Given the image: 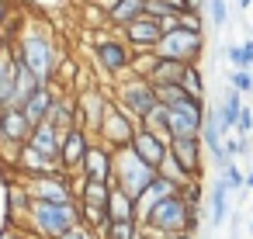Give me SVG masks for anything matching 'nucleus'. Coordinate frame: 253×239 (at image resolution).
<instances>
[{
  "label": "nucleus",
  "instance_id": "f257e3e1",
  "mask_svg": "<svg viewBox=\"0 0 253 239\" xmlns=\"http://www.w3.org/2000/svg\"><path fill=\"white\" fill-rule=\"evenodd\" d=\"M14 56L25 59V63L35 70V77H39L42 83H56V70H59V42H56V35H52L45 25L28 21V25L21 28L18 42H14Z\"/></svg>",
  "mask_w": 253,
  "mask_h": 239
},
{
  "label": "nucleus",
  "instance_id": "f03ea898",
  "mask_svg": "<svg viewBox=\"0 0 253 239\" xmlns=\"http://www.w3.org/2000/svg\"><path fill=\"white\" fill-rule=\"evenodd\" d=\"M142 236H167V232H194L201 225V208H191L180 191L177 194H167L163 201H156L142 218Z\"/></svg>",
  "mask_w": 253,
  "mask_h": 239
},
{
  "label": "nucleus",
  "instance_id": "7ed1b4c3",
  "mask_svg": "<svg viewBox=\"0 0 253 239\" xmlns=\"http://www.w3.org/2000/svg\"><path fill=\"white\" fill-rule=\"evenodd\" d=\"M73 225H80V201H32L25 229L35 239H59L63 232H70Z\"/></svg>",
  "mask_w": 253,
  "mask_h": 239
},
{
  "label": "nucleus",
  "instance_id": "20e7f679",
  "mask_svg": "<svg viewBox=\"0 0 253 239\" xmlns=\"http://www.w3.org/2000/svg\"><path fill=\"white\" fill-rule=\"evenodd\" d=\"M115 87H111V97H115V104H122L132 118H146L156 104H160V94H156V87L146 80V77H132V73H125V77H118V80H111Z\"/></svg>",
  "mask_w": 253,
  "mask_h": 239
},
{
  "label": "nucleus",
  "instance_id": "39448f33",
  "mask_svg": "<svg viewBox=\"0 0 253 239\" xmlns=\"http://www.w3.org/2000/svg\"><path fill=\"white\" fill-rule=\"evenodd\" d=\"M153 177H156V166H149L146 159H139V156L132 153V146L115 149V156H111V184H115V187H122L125 194L139 198L142 187H146Z\"/></svg>",
  "mask_w": 253,
  "mask_h": 239
},
{
  "label": "nucleus",
  "instance_id": "423d86ee",
  "mask_svg": "<svg viewBox=\"0 0 253 239\" xmlns=\"http://www.w3.org/2000/svg\"><path fill=\"white\" fill-rule=\"evenodd\" d=\"M132 52H135V49H132L122 35H108V32H97V35H94V63H97V70H101L108 80H118V77L128 73Z\"/></svg>",
  "mask_w": 253,
  "mask_h": 239
},
{
  "label": "nucleus",
  "instance_id": "0eeeda50",
  "mask_svg": "<svg viewBox=\"0 0 253 239\" xmlns=\"http://www.w3.org/2000/svg\"><path fill=\"white\" fill-rule=\"evenodd\" d=\"M201 52H205V32H191V28L163 32L156 42V56H167L177 63H198Z\"/></svg>",
  "mask_w": 253,
  "mask_h": 239
},
{
  "label": "nucleus",
  "instance_id": "6e6552de",
  "mask_svg": "<svg viewBox=\"0 0 253 239\" xmlns=\"http://www.w3.org/2000/svg\"><path fill=\"white\" fill-rule=\"evenodd\" d=\"M135 128H139V118H132V115H128L122 104H115V97H111V104H108V111H104L101 128L94 132V139L104 142L108 149H122V146L132 142Z\"/></svg>",
  "mask_w": 253,
  "mask_h": 239
},
{
  "label": "nucleus",
  "instance_id": "1a4fd4ad",
  "mask_svg": "<svg viewBox=\"0 0 253 239\" xmlns=\"http://www.w3.org/2000/svg\"><path fill=\"white\" fill-rule=\"evenodd\" d=\"M25 191L32 194V201H73V177L66 170H52V173H35L21 180Z\"/></svg>",
  "mask_w": 253,
  "mask_h": 239
},
{
  "label": "nucleus",
  "instance_id": "9d476101",
  "mask_svg": "<svg viewBox=\"0 0 253 239\" xmlns=\"http://www.w3.org/2000/svg\"><path fill=\"white\" fill-rule=\"evenodd\" d=\"M108 104H111V94H108L104 87H97V83L84 87V90L77 94V125L94 135V132L101 128V118H104Z\"/></svg>",
  "mask_w": 253,
  "mask_h": 239
},
{
  "label": "nucleus",
  "instance_id": "9b49d317",
  "mask_svg": "<svg viewBox=\"0 0 253 239\" xmlns=\"http://www.w3.org/2000/svg\"><path fill=\"white\" fill-rule=\"evenodd\" d=\"M90 142H94V135H90L87 128H80V125H73V128L63 132V142H59V166H63L70 177L80 173V163H84Z\"/></svg>",
  "mask_w": 253,
  "mask_h": 239
},
{
  "label": "nucleus",
  "instance_id": "f8f14e48",
  "mask_svg": "<svg viewBox=\"0 0 253 239\" xmlns=\"http://www.w3.org/2000/svg\"><path fill=\"white\" fill-rule=\"evenodd\" d=\"M201 146H205V153L211 156V163L215 166H222L225 159H229V153H225V128H222V121H218V104H211V108H205V115H201Z\"/></svg>",
  "mask_w": 253,
  "mask_h": 239
},
{
  "label": "nucleus",
  "instance_id": "ddd939ff",
  "mask_svg": "<svg viewBox=\"0 0 253 239\" xmlns=\"http://www.w3.org/2000/svg\"><path fill=\"white\" fill-rule=\"evenodd\" d=\"M132 153L139 156V159H146L149 166H160V159L170 153V139L167 135H160V132H153V128H146L142 121H139V128H135V135H132Z\"/></svg>",
  "mask_w": 253,
  "mask_h": 239
},
{
  "label": "nucleus",
  "instance_id": "4468645a",
  "mask_svg": "<svg viewBox=\"0 0 253 239\" xmlns=\"http://www.w3.org/2000/svg\"><path fill=\"white\" fill-rule=\"evenodd\" d=\"M118 35H122L132 49H156L163 28H160V21H156L153 14H139L135 21H128L125 28H118Z\"/></svg>",
  "mask_w": 253,
  "mask_h": 239
},
{
  "label": "nucleus",
  "instance_id": "2eb2a0df",
  "mask_svg": "<svg viewBox=\"0 0 253 239\" xmlns=\"http://www.w3.org/2000/svg\"><path fill=\"white\" fill-rule=\"evenodd\" d=\"M170 156H173L191 177H201V159H205L201 135H180V139H170Z\"/></svg>",
  "mask_w": 253,
  "mask_h": 239
},
{
  "label": "nucleus",
  "instance_id": "dca6fc26",
  "mask_svg": "<svg viewBox=\"0 0 253 239\" xmlns=\"http://www.w3.org/2000/svg\"><path fill=\"white\" fill-rule=\"evenodd\" d=\"M14 170H18L21 177H35V173H52V170H63V166H59L56 156L35 149L32 142H25V146L18 149V156H14Z\"/></svg>",
  "mask_w": 253,
  "mask_h": 239
},
{
  "label": "nucleus",
  "instance_id": "f3484780",
  "mask_svg": "<svg viewBox=\"0 0 253 239\" xmlns=\"http://www.w3.org/2000/svg\"><path fill=\"white\" fill-rule=\"evenodd\" d=\"M111 156H115V149H108L104 142L94 139L87 156H84V163H80V173L84 177H97V180H111Z\"/></svg>",
  "mask_w": 253,
  "mask_h": 239
},
{
  "label": "nucleus",
  "instance_id": "a211bd4d",
  "mask_svg": "<svg viewBox=\"0 0 253 239\" xmlns=\"http://www.w3.org/2000/svg\"><path fill=\"white\" fill-rule=\"evenodd\" d=\"M52 101H56V83H39V87L25 97L21 111H25V118H28L32 125H39V121H45V115H49Z\"/></svg>",
  "mask_w": 253,
  "mask_h": 239
},
{
  "label": "nucleus",
  "instance_id": "6ab92c4d",
  "mask_svg": "<svg viewBox=\"0 0 253 239\" xmlns=\"http://www.w3.org/2000/svg\"><path fill=\"white\" fill-rule=\"evenodd\" d=\"M167 108V104H163ZM201 115L205 111H187V108H167V135L180 139V135H198L201 132Z\"/></svg>",
  "mask_w": 253,
  "mask_h": 239
},
{
  "label": "nucleus",
  "instance_id": "aec40b11",
  "mask_svg": "<svg viewBox=\"0 0 253 239\" xmlns=\"http://www.w3.org/2000/svg\"><path fill=\"white\" fill-rule=\"evenodd\" d=\"M45 121H49V125H56L59 132L73 128V125H77V94H59V90H56V101H52V108H49Z\"/></svg>",
  "mask_w": 253,
  "mask_h": 239
},
{
  "label": "nucleus",
  "instance_id": "412c9836",
  "mask_svg": "<svg viewBox=\"0 0 253 239\" xmlns=\"http://www.w3.org/2000/svg\"><path fill=\"white\" fill-rule=\"evenodd\" d=\"M104 11H108V28L118 32L128 21H135L139 14H146V0H111Z\"/></svg>",
  "mask_w": 253,
  "mask_h": 239
},
{
  "label": "nucleus",
  "instance_id": "4be33fe9",
  "mask_svg": "<svg viewBox=\"0 0 253 239\" xmlns=\"http://www.w3.org/2000/svg\"><path fill=\"white\" fill-rule=\"evenodd\" d=\"M156 94H160V104H167V108L205 111V97H194V94H187L180 83H163V87H156Z\"/></svg>",
  "mask_w": 253,
  "mask_h": 239
},
{
  "label": "nucleus",
  "instance_id": "5701e85b",
  "mask_svg": "<svg viewBox=\"0 0 253 239\" xmlns=\"http://www.w3.org/2000/svg\"><path fill=\"white\" fill-rule=\"evenodd\" d=\"M14 45H0V108L14 104Z\"/></svg>",
  "mask_w": 253,
  "mask_h": 239
},
{
  "label": "nucleus",
  "instance_id": "b1692460",
  "mask_svg": "<svg viewBox=\"0 0 253 239\" xmlns=\"http://www.w3.org/2000/svg\"><path fill=\"white\" fill-rule=\"evenodd\" d=\"M28 208H32V194L25 191V184H7V222L11 225H25L28 218Z\"/></svg>",
  "mask_w": 253,
  "mask_h": 239
},
{
  "label": "nucleus",
  "instance_id": "393cba45",
  "mask_svg": "<svg viewBox=\"0 0 253 239\" xmlns=\"http://www.w3.org/2000/svg\"><path fill=\"white\" fill-rule=\"evenodd\" d=\"M28 142H32L35 149H42V153H49V156H56V159H59V142H63V132H59L56 125H49V121H39V125H32Z\"/></svg>",
  "mask_w": 253,
  "mask_h": 239
},
{
  "label": "nucleus",
  "instance_id": "a878e982",
  "mask_svg": "<svg viewBox=\"0 0 253 239\" xmlns=\"http://www.w3.org/2000/svg\"><path fill=\"white\" fill-rule=\"evenodd\" d=\"M208 225L211 229H218L222 222H225V215H229V187H225V180L218 177L215 184H211V191H208Z\"/></svg>",
  "mask_w": 253,
  "mask_h": 239
},
{
  "label": "nucleus",
  "instance_id": "bb28decb",
  "mask_svg": "<svg viewBox=\"0 0 253 239\" xmlns=\"http://www.w3.org/2000/svg\"><path fill=\"white\" fill-rule=\"evenodd\" d=\"M94 236L97 239H142V225L139 218H108V225Z\"/></svg>",
  "mask_w": 253,
  "mask_h": 239
},
{
  "label": "nucleus",
  "instance_id": "cd10ccee",
  "mask_svg": "<svg viewBox=\"0 0 253 239\" xmlns=\"http://www.w3.org/2000/svg\"><path fill=\"white\" fill-rule=\"evenodd\" d=\"M184 66L187 63H177V59H167V56H160L156 59V66H153V73L146 77L153 87H163V83H180V73H184Z\"/></svg>",
  "mask_w": 253,
  "mask_h": 239
},
{
  "label": "nucleus",
  "instance_id": "c85d7f7f",
  "mask_svg": "<svg viewBox=\"0 0 253 239\" xmlns=\"http://www.w3.org/2000/svg\"><path fill=\"white\" fill-rule=\"evenodd\" d=\"M239 111H243V94H239L236 87H225L222 104H218V121H222V128H225V132H232V128H236Z\"/></svg>",
  "mask_w": 253,
  "mask_h": 239
},
{
  "label": "nucleus",
  "instance_id": "c756f323",
  "mask_svg": "<svg viewBox=\"0 0 253 239\" xmlns=\"http://www.w3.org/2000/svg\"><path fill=\"white\" fill-rule=\"evenodd\" d=\"M108 218H139L135 215V198L125 194L115 184H111V194H108Z\"/></svg>",
  "mask_w": 253,
  "mask_h": 239
},
{
  "label": "nucleus",
  "instance_id": "7c9ffc66",
  "mask_svg": "<svg viewBox=\"0 0 253 239\" xmlns=\"http://www.w3.org/2000/svg\"><path fill=\"white\" fill-rule=\"evenodd\" d=\"M80 222L94 232H101L108 225V204H94V201H80Z\"/></svg>",
  "mask_w": 253,
  "mask_h": 239
},
{
  "label": "nucleus",
  "instance_id": "2f4dec72",
  "mask_svg": "<svg viewBox=\"0 0 253 239\" xmlns=\"http://www.w3.org/2000/svg\"><path fill=\"white\" fill-rule=\"evenodd\" d=\"M156 173H160V177H167V180H173L177 187H184V184L191 180V173H187V170H184V166H180V163H177V159H173L170 153H167V156L160 159V166H156Z\"/></svg>",
  "mask_w": 253,
  "mask_h": 239
},
{
  "label": "nucleus",
  "instance_id": "473e14b6",
  "mask_svg": "<svg viewBox=\"0 0 253 239\" xmlns=\"http://www.w3.org/2000/svg\"><path fill=\"white\" fill-rule=\"evenodd\" d=\"M180 87H184L187 94H194V97H205V77H201L198 63H187V66H184V73H180Z\"/></svg>",
  "mask_w": 253,
  "mask_h": 239
},
{
  "label": "nucleus",
  "instance_id": "72a5a7b5",
  "mask_svg": "<svg viewBox=\"0 0 253 239\" xmlns=\"http://www.w3.org/2000/svg\"><path fill=\"white\" fill-rule=\"evenodd\" d=\"M180 198H184L191 208H201V201H205V184H201V177H191V180L180 187Z\"/></svg>",
  "mask_w": 253,
  "mask_h": 239
},
{
  "label": "nucleus",
  "instance_id": "f704fd0d",
  "mask_svg": "<svg viewBox=\"0 0 253 239\" xmlns=\"http://www.w3.org/2000/svg\"><path fill=\"white\" fill-rule=\"evenodd\" d=\"M218 170H222V180H225V187H229V191H243V187H246V177H243V170H239L236 163H229V159H225Z\"/></svg>",
  "mask_w": 253,
  "mask_h": 239
},
{
  "label": "nucleus",
  "instance_id": "c9c22d12",
  "mask_svg": "<svg viewBox=\"0 0 253 239\" xmlns=\"http://www.w3.org/2000/svg\"><path fill=\"white\" fill-rule=\"evenodd\" d=\"M208 21L215 25V28H222L225 21H229V0H208Z\"/></svg>",
  "mask_w": 253,
  "mask_h": 239
},
{
  "label": "nucleus",
  "instance_id": "e433bc0d",
  "mask_svg": "<svg viewBox=\"0 0 253 239\" xmlns=\"http://www.w3.org/2000/svg\"><path fill=\"white\" fill-rule=\"evenodd\" d=\"M229 87H236L239 94H250L253 90V73L250 70H232L229 73Z\"/></svg>",
  "mask_w": 253,
  "mask_h": 239
},
{
  "label": "nucleus",
  "instance_id": "4c0bfd02",
  "mask_svg": "<svg viewBox=\"0 0 253 239\" xmlns=\"http://www.w3.org/2000/svg\"><path fill=\"white\" fill-rule=\"evenodd\" d=\"M236 135H250L253 132V111L243 104V111H239V118H236V128H232Z\"/></svg>",
  "mask_w": 253,
  "mask_h": 239
},
{
  "label": "nucleus",
  "instance_id": "58836bf2",
  "mask_svg": "<svg viewBox=\"0 0 253 239\" xmlns=\"http://www.w3.org/2000/svg\"><path fill=\"white\" fill-rule=\"evenodd\" d=\"M0 239H35V236H32L25 225H11V222H7L4 232H0Z\"/></svg>",
  "mask_w": 253,
  "mask_h": 239
},
{
  "label": "nucleus",
  "instance_id": "ea45409f",
  "mask_svg": "<svg viewBox=\"0 0 253 239\" xmlns=\"http://www.w3.org/2000/svg\"><path fill=\"white\" fill-rule=\"evenodd\" d=\"M59 239H94V229H87V225L80 222V225H73L70 232H63Z\"/></svg>",
  "mask_w": 253,
  "mask_h": 239
},
{
  "label": "nucleus",
  "instance_id": "a19ab883",
  "mask_svg": "<svg viewBox=\"0 0 253 239\" xmlns=\"http://www.w3.org/2000/svg\"><path fill=\"white\" fill-rule=\"evenodd\" d=\"M239 56H243V66H239V70H250V66H253V39H246V42L239 45Z\"/></svg>",
  "mask_w": 253,
  "mask_h": 239
},
{
  "label": "nucleus",
  "instance_id": "79ce46f5",
  "mask_svg": "<svg viewBox=\"0 0 253 239\" xmlns=\"http://www.w3.org/2000/svg\"><path fill=\"white\" fill-rule=\"evenodd\" d=\"M7 25H11V0H0V35L7 32Z\"/></svg>",
  "mask_w": 253,
  "mask_h": 239
},
{
  "label": "nucleus",
  "instance_id": "37998d69",
  "mask_svg": "<svg viewBox=\"0 0 253 239\" xmlns=\"http://www.w3.org/2000/svg\"><path fill=\"white\" fill-rule=\"evenodd\" d=\"M236 4H239V7H250V4H253V0H236Z\"/></svg>",
  "mask_w": 253,
  "mask_h": 239
},
{
  "label": "nucleus",
  "instance_id": "c03bdc74",
  "mask_svg": "<svg viewBox=\"0 0 253 239\" xmlns=\"http://www.w3.org/2000/svg\"><path fill=\"white\" fill-rule=\"evenodd\" d=\"M246 187H253V170H250V177H246Z\"/></svg>",
  "mask_w": 253,
  "mask_h": 239
},
{
  "label": "nucleus",
  "instance_id": "a18cd8bd",
  "mask_svg": "<svg viewBox=\"0 0 253 239\" xmlns=\"http://www.w3.org/2000/svg\"><path fill=\"white\" fill-rule=\"evenodd\" d=\"M250 232H253V222H250Z\"/></svg>",
  "mask_w": 253,
  "mask_h": 239
},
{
  "label": "nucleus",
  "instance_id": "49530a36",
  "mask_svg": "<svg viewBox=\"0 0 253 239\" xmlns=\"http://www.w3.org/2000/svg\"><path fill=\"white\" fill-rule=\"evenodd\" d=\"M94 239H97V236H94Z\"/></svg>",
  "mask_w": 253,
  "mask_h": 239
}]
</instances>
